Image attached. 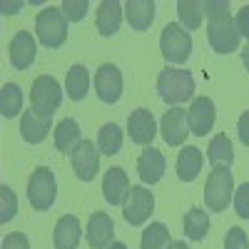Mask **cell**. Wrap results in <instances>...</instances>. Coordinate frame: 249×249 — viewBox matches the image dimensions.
I'll use <instances>...</instances> for the list:
<instances>
[{
  "mask_svg": "<svg viewBox=\"0 0 249 249\" xmlns=\"http://www.w3.org/2000/svg\"><path fill=\"white\" fill-rule=\"evenodd\" d=\"M204 15H207V40L214 53L230 55L239 50V30L234 25V18L230 15V5L224 0H207L204 3Z\"/></svg>",
  "mask_w": 249,
  "mask_h": 249,
  "instance_id": "6da1fadb",
  "label": "cell"
},
{
  "mask_svg": "<svg viewBox=\"0 0 249 249\" xmlns=\"http://www.w3.org/2000/svg\"><path fill=\"white\" fill-rule=\"evenodd\" d=\"M157 95L167 105H182L187 100H195V80L190 70L182 68H167L157 77Z\"/></svg>",
  "mask_w": 249,
  "mask_h": 249,
  "instance_id": "7a4b0ae2",
  "label": "cell"
},
{
  "mask_svg": "<svg viewBox=\"0 0 249 249\" xmlns=\"http://www.w3.org/2000/svg\"><path fill=\"white\" fill-rule=\"evenodd\" d=\"M35 33H37V40L45 48L55 50V48H60L68 40V18L62 15L60 8L50 5V8L37 13V18H35Z\"/></svg>",
  "mask_w": 249,
  "mask_h": 249,
  "instance_id": "3957f363",
  "label": "cell"
},
{
  "mask_svg": "<svg viewBox=\"0 0 249 249\" xmlns=\"http://www.w3.org/2000/svg\"><path fill=\"white\" fill-rule=\"evenodd\" d=\"M234 195V175L230 167H214L204 184V204L210 212H224Z\"/></svg>",
  "mask_w": 249,
  "mask_h": 249,
  "instance_id": "277c9868",
  "label": "cell"
},
{
  "mask_svg": "<svg viewBox=\"0 0 249 249\" xmlns=\"http://www.w3.org/2000/svg\"><path fill=\"white\" fill-rule=\"evenodd\" d=\"M160 50L162 57L172 62V65H182L192 55V35L187 33L179 23H167L160 35Z\"/></svg>",
  "mask_w": 249,
  "mask_h": 249,
  "instance_id": "5b68a950",
  "label": "cell"
},
{
  "mask_svg": "<svg viewBox=\"0 0 249 249\" xmlns=\"http://www.w3.org/2000/svg\"><path fill=\"white\" fill-rule=\"evenodd\" d=\"M60 102H62L60 82L50 75L35 77L33 88H30V110L43 117H53V112L60 107Z\"/></svg>",
  "mask_w": 249,
  "mask_h": 249,
  "instance_id": "8992f818",
  "label": "cell"
},
{
  "mask_svg": "<svg viewBox=\"0 0 249 249\" xmlns=\"http://www.w3.org/2000/svg\"><path fill=\"white\" fill-rule=\"evenodd\" d=\"M57 197V179L53 175V170L48 167H37L33 170L30 179H28V202L33 210L37 212H45L55 204Z\"/></svg>",
  "mask_w": 249,
  "mask_h": 249,
  "instance_id": "52a82bcc",
  "label": "cell"
},
{
  "mask_svg": "<svg viewBox=\"0 0 249 249\" xmlns=\"http://www.w3.org/2000/svg\"><path fill=\"white\" fill-rule=\"evenodd\" d=\"M155 212V195L147 190L144 184L130 187L127 197L122 202V217L130 227H142Z\"/></svg>",
  "mask_w": 249,
  "mask_h": 249,
  "instance_id": "ba28073f",
  "label": "cell"
},
{
  "mask_svg": "<svg viewBox=\"0 0 249 249\" xmlns=\"http://www.w3.org/2000/svg\"><path fill=\"white\" fill-rule=\"evenodd\" d=\"M70 162H72V170H75L77 179L92 182L97 170H100V150L90 140H80L70 152Z\"/></svg>",
  "mask_w": 249,
  "mask_h": 249,
  "instance_id": "9c48e42d",
  "label": "cell"
},
{
  "mask_svg": "<svg viewBox=\"0 0 249 249\" xmlns=\"http://www.w3.org/2000/svg\"><path fill=\"white\" fill-rule=\"evenodd\" d=\"M95 92L100 97V102L105 105H115V102L122 97V72L117 65L112 62H105L100 65L95 72Z\"/></svg>",
  "mask_w": 249,
  "mask_h": 249,
  "instance_id": "30bf717a",
  "label": "cell"
},
{
  "mask_svg": "<svg viewBox=\"0 0 249 249\" xmlns=\"http://www.w3.org/2000/svg\"><path fill=\"white\" fill-rule=\"evenodd\" d=\"M214 120H217L214 102L210 97H195L190 110H187V127H190V132L197 137H204L214 127Z\"/></svg>",
  "mask_w": 249,
  "mask_h": 249,
  "instance_id": "8fae6325",
  "label": "cell"
},
{
  "mask_svg": "<svg viewBox=\"0 0 249 249\" xmlns=\"http://www.w3.org/2000/svg\"><path fill=\"white\" fill-rule=\"evenodd\" d=\"M160 130H162V137L170 147H179L184 144L187 135H190V127H187V110L184 107H172L162 115V122H160Z\"/></svg>",
  "mask_w": 249,
  "mask_h": 249,
  "instance_id": "7c38bea8",
  "label": "cell"
},
{
  "mask_svg": "<svg viewBox=\"0 0 249 249\" xmlns=\"http://www.w3.org/2000/svg\"><path fill=\"white\" fill-rule=\"evenodd\" d=\"M85 237H88L90 249H107L112 244V237H115V222H112V217L105 214V212L90 214Z\"/></svg>",
  "mask_w": 249,
  "mask_h": 249,
  "instance_id": "4fadbf2b",
  "label": "cell"
},
{
  "mask_svg": "<svg viewBox=\"0 0 249 249\" xmlns=\"http://www.w3.org/2000/svg\"><path fill=\"white\" fill-rule=\"evenodd\" d=\"M35 37L28 33V30H20L13 35L10 45H8V55H10V65L15 70H28L35 60Z\"/></svg>",
  "mask_w": 249,
  "mask_h": 249,
  "instance_id": "5bb4252c",
  "label": "cell"
},
{
  "mask_svg": "<svg viewBox=\"0 0 249 249\" xmlns=\"http://www.w3.org/2000/svg\"><path fill=\"white\" fill-rule=\"evenodd\" d=\"M127 132H130V140L135 144H150L157 135V124H155V117L150 110H135L130 117H127Z\"/></svg>",
  "mask_w": 249,
  "mask_h": 249,
  "instance_id": "9a60e30c",
  "label": "cell"
},
{
  "mask_svg": "<svg viewBox=\"0 0 249 249\" xmlns=\"http://www.w3.org/2000/svg\"><path fill=\"white\" fill-rule=\"evenodd\" d=\"M164 167H167V162H164V155L155 147H147L142 150V155L137 157V175L142 179V184H155L164 177Z\"/></svg>",
  "mask_w": 249,
  "mask_h": 249,
  "instance_id": "2e32d148",
  "label": "cell"
},
{
  "mask_svg": "<svg viewBox=\"0 0 249 249\" xmlns=\"http://www.w3.org/2000/svg\"><path fill=\"white\" fill-rule=\"evenodd\" d=\"M130 187H132L130 177L122 167H110L105 172V177H102V195H105V199L110 204H122L130 192Z\"/></svg>",
  "mask_w": 249,
  "mask_h": 249,
  "instance_id": "e0dca14e",
  "label": "cell"
},
{
  "mask_svg": "<svg viewBox=\"0 0 249 249\" xmlns=\"http://www.w3.org/2000/svg\"><path fill=\"white\" fill-rule=\"evenodd\" d=\"M122 15H124V5H120L117 0H102L100 8H97V18H95V25H97L100 35L112 37L120 30Z\"/></svg>",
  "mask_w": 249,
  "mask_h": 249,
  "instance_id": "ac0fdd59",
  "label": "cell"
},
{
  "mask_svg": "<svg viewBox=\"0 0 249 249\" xmlns=\"http://www.w3.org/2000/svg\"><path fill=\"white\" fill-rule=\"evenodd\" d=\"M50 135V117H43L33 110H25L20 117V137L28 144H40Z\"/></svg>",
  "mask_w": 249,
  "mask_h": 249,
  "instance_id": "d6986e66",
  "label": "cell"
},
{
  "mask_svg": "<svg viewBox=\"0 0 249 249\" xmlns=\"http://www.w3.org/2000/svg\"><path fill=\"white\" fill-rule=\"evenodd\" d=\"M80 237H82L80 219L75 214H62L55 224V234H53L55 249H77Z\"/></svg>",
  "mask_w": 249,
  "mask_h": 249,
  "instance_id": "ffe728a7",
  "label": "cell"
},
{
  "mask_svg": "<svg viewBox=\"0 0 249 249\" xmlns=\"http://www.w3.org/2000/svg\"><path fill=\"white\" fill-rule=\"evenodd\" d=\"M124 18L132 30H150L155 20V3L152 0H130V3H124Z\"/></svg>",
  "mask_w": 249,
  "mask_h": 249,
  "instance_id": "44dd1931",
  "label": "cell"
},
{
  "mask_svg": "<svg viewBox=\"0 0 249 249\" xmlns=\"http://www.w3.org/2000/svg\"><path fill=\"white\" fill-rule=\"evenodd\" d=\"M202 162H204V157H202V150L199 147H192V144H190V147L179 150L177 162H175L177 177L182 182H195L199 177V172H202Z\"/></svg>",
  "mask_w": 249,
  "mask_h": 249,
  "instance_id": "7402d4cb",
  "label": "cell"
},
{
  "mask_svg": "<svg viewBox=\"0 0 249 249\" xmlns=\"http://www.w3.org/2000/svg\"><path fill=\"white\" fill-rule=\"evenodd\" d=\"M207 160H210L212 167H232L234 162V150H232V142L227 135H214L210 140V147H207Z\"/></svg>",
  "mask_w": 249,
  "mask_h": 249,
  "instance_id": "603a6c76",
  "label": "cell"
},
{
  "mask_svg": "<svg viewBox=\"0 0 249 249\" xmlns=\"http://www.w3.org/2000/svg\"><path fill=\"white\" fill-rule=\"evenodd\" d=\"M90 90V72L85 65H72L65 77V92L70 100H82Z\"/></svg>",
  "mask_w": 249,
  "mask_h": 249,
  "instance_id": "cb8c5ba5",
  "label": "cell"
},
{
  "mask_svg": "<svg viewBox=\"0 0 249 249\" xmlns=\"http://www.w3.org/2000/svg\"><path fill=\"white\" fill-rule=\"evenodd\" d=\"M210 232V217L199 207H192L190 212L184 214V237L192 242H202Z\"/></svg>",
  "mask_w": 249,
  "mask_h": 249,
  "instance_id": "d4e9b609",
  "label": "cell"
},
{
  "mask_svg": "<svg viewBox=\"0 0 249 249\" xmlns=\"http://www.w3.org/2000/svg\"><path fill=\"white\" fill-rule=\"evenodd\" d=\"M177 15H179V25L192 33L202 25V18H204V3L199 0H179L177 3Z\"/></svg>",
  "mask_w": 249,
  "mask_h": 249,
  "instance_id": "484cf974",
  "label": "cell"
},
{
  "mask_svg": "<svg viewBox=\"0 0 249 249\" xmlns=\"http://www.w3.org/2000/svg\"><path fill=\"white\" fill-rule=\"evenodd\" d=\"M20 110H23V90L15 82H5L0 90V115L13 120L15 115H20Z\"/></svg>",
  "mask_w": 249,
  "mask_h": 249,
  "instance_id": "4316f807",
  "label": "cell"
},
{
  "mask_svg": "<svg viewBox=\"0 0 249 249\" xmlns=\"http://www.w3.org/2000/svg\"><path fill=\"white\" fill-rule=\"evenodd\" d=\"M80 142V124L72 117H65L55 127V147L60 152H72V147Z\"/></svg>",
  "mask_w": 249,
  "mask_h": 249,
  "instance_id": "83f0119b",
  "label": "cell"
},
{
  "mask_svg": "<svg viewBox=\"0 0 249 249\" xmlns=\"http://www.w3.org/2000/svg\"><path fill=\"white\" fill-rule=\"evenodd\" d=\"M97 150L102 155H107V157H112V155H117L122 150V130H120V124H115V122L102 124L100 135H97Z\"/></svg>",
  "mask_w": 249,
  "mask_h": 249,
  "instance_id": "f1b7e54d",
  "label": "cell"
},
{
  "mask_svg": "<svg viewBox=\"0 0 249 249\" xmlns=\"http://www.w3.org/2000/svg\"><path fill=\"white\" fill-rule=\"evenodd\" d=\"M172 244L170 230L162 222H152L147 230L142 232V249H167Z\"/></svg>",
  "mask_w": 249,
  "mask_h": 249,
  "instance_id": "f546056e",
  "label": "cell"
},
{
  "mask_svg": "<svg viewBox=\"0 0 249 249\" xmlns=\"http://www.w3.org/2000/svg\"><path fill=\"white\" fill-rule=\"evenodd\" d=\"M15 214H18V197L8 184H3L0 187V222L8 224Z\"/></svg>",
  "mask_w": 249,
  "mask_h": 249,
  "instance_id": "4dcf8cb0",
  "label": "cell"
},
{
  "mask_svg": "<svg viewBox=\"0 0 249 249\" xmlns=\"http://www.w3.org/2000/svg\"><path fill=\"white\" fill-rule=\"evenodd\" d=\"M88 8H90L88 0H65V3L60 5L62 15L68 18V23H80V20L88 15Z\"/></svg>",
  "mask_w": 249,
  "mask_h": 249,
  "instance_id": "1f68e13d",
  "label": "cell"
},
{
  "mask_svg": "<svg viewBox=\"0 0 249 249\" xmlns=\"http://www.w3.org/2000/svg\"><path fill=\"white\" fill-rule=\"evenodd\" d=\"M234 210L242 219H249V182H244L242 187H237V192H234Z\"/></svg>",
  "mask_w": 249,
  "mask_h": 249,
  "instance_id": "d6a6232c",
  "label": "cell"
},
{
  "mask_svg": "<svg viewBox=\"0 0 249 249\" xmlns=\"http://www.w3.org/2000/svg\"><path fill=\"white\" fill-rule=\"evenodd\" d=\"M224 249H249V242H247V234L242 227H232L224 237Z\"/></svg>",
  "mask_w": 249,
  "mask_h": 249,
  "instance_id": "836d02e7",
  "label": "cell"
},
{
  "mask_svg": "<svg viewBox=\"0 0 249 249\" xmlns=\"http://www.w3.org/2000/svg\"><path fill=\"white\" fill-rule=\"evenodd\" d=\"M3 249H30V242L23 232H10L3 239Z\"/></svg>",
  "mask_w": 249,
  "mask_h": 249,
  "instance_id": "e575fe53",
  "label": "cell"
},
{
  "mask_svg": "<svg viewBox=\"0 0 249 249\" xmlns=\"http://www.w3.org/2000/svg\"><path fill=\"white\" fill-rule=\"evenodd\" d=\"M234 25H237L239 35L249 40V5L239 8V13H237V18H234Z\"/></svg>",
  "mask_w": 249,
  "mask_h": 249,
  "instance_id": "d590c367",
  "label": "cell"
},
{
  "mask_svg": "<svg viewBox=\"0 0 249 249\" xmlns=\"http://www.w3.org/2000/svg\"><path fill=\"white\" fill-rule=\"evenodd\" d=\"M237 132H239L242 144H244V147H249V110L242 112V117H239V122H237Z\"/></svg>",
  "mask_w": 249,
  "mask_h": 249,
  "instance_id": "8d00e7d4",
  "label": "cell"
},
{
  "mask_svg": "<svg viewBox=\"0 0 249 249\" xmlns=\"http://www.w3.org/2000/svg\"><path fill=\"white\" fill-rule=\"evenodd\" d=\"M18 8H20V3H3V13H5V15L18 13Z\"/></svg>",
  "mask_w": 249,
  "mask_h": 249,
  "instance_id": "74e56055",
  "label": "cell"
},
{
  "mask_svg": "<svg viewBox=\"0 0 249 249\" xmlns=\"http://www.w3.org/2000/svg\"><path fill=\"white\" fill-rule=\"evenodd\" d=\"M242 62H244V68L249 70V43H247V48L242 50Z\"/></svg>",
  "mask_w": 249,
  "mask_h": 249,
  "instance_id": "f35d334b",
  "label": "cell"
},
{
  "mask_svg": "<svg viewBox=\"0 0 249 249\" xmlns=\"http://www.w3.org/2000/svg\"><path fill=\"white\" fill-rule=\"evenodd\" d=\"M167 249H190V247H187V242H172Z\"/></svg>",
  "mask_w": 249,
  "mask_h": 249,
  "instance_id": "ab89813d",
  "label": "cell"
},
{
  "mask_svg": "<svg viewBox=\"0 0 249 249\" xmlns=\"http://www.w3.org/2000/svg\"><path fill=\"white\" fill-rule=\"evenodd\" d=\"M107 249H127V244H122V242H112Z\"/></svg>",
  "mask_w": 249,
  "mask_h": 249,
  "instance_id": "60d3db41",
  "label": "cell"
}]
</instances>
